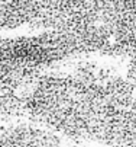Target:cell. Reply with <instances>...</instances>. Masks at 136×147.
I'll return each instance as SVG.
<instances>
[{"label":"cell","mask_w":136,"mask_h":147,"mask_svg":"<svg viewBox=\"0 0 136 147\" xmlns=\"http://www.w3.org/2000/svg\"><path fill=\"white\" fill-rule=\"evenodd\" d=\"M22 117L77 143L136 147V83L94 63L54 67L12 88Z\"/></svg>","instance_id":"1"},{"label":"cell","mask_w":136,"mask_h":147,"mask_svg":"<svg viewBox=\"0 0 136 147\" xmlns=\"http://www.w3.org/2000/svg\"><path fill=\"white\" fill-rule=\"evenodd\" d=\"M114 54L113 25L83 31H42L2 41V83L35 79L81 54Z\"/></svg>","instance_id":"2"},{"label":"cell","mask_w":136,"mask_h":147,"mask_svg":"<svg viewBox=\"0 0 136 147\" xmlns=\"http://www.w3.org/2000/svg\"><path fill=\"white\" fill-rule=\"evenodd\" d=\"M2 147H80V143L36 122L16 121L2 127Z\"/></svg>","instance_id":"3"},{"label":"cell","mask_w":136,"mask_h":147,"mask_svg":"<svg viewBox=\"0 0 136 147\" xmlns=\"http://www.w3.org/2000/svg\"><path fill=\"white\" fill-rule=\"evenodd\" d=\"M129 58V64H127V77L133 82V83H136V50L127 57Z\"/></svg>","instance_id":"4"},{"label":"cell","mask_w":136,"mask_h":147,"mask_svg":"<svg viewBox=\"0 0 136 147\" xmlns=\"http://www.w3.org/2000/svg\"><path fill=\"white\" fill-rule=\"evenodd\" d=\"M2 2H3V0H2Z\"/></svg>","instance_id":"5"}]
</instances>
